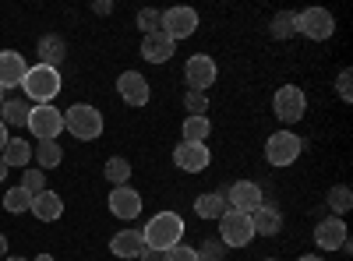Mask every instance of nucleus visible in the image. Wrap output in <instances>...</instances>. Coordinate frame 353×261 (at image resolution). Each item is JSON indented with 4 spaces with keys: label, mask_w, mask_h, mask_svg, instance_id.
<instances>
[{
    "label": "nucleus",
    "mask_w": 353,
    "mask_h": 261,
    "mask_svg": "<svg viewBox=\"0 0 353 261\" xmlns=\"http://www.w3.org/2000/svg\"><path fill=\"white\" fill-rule=\"evenodd\" d=\"M141 240H145V247L166 254L170 247L184 244V219L176 212H159L141 226Z\"/></svg>",
    "instance_id": "f257e3e1"
},
{
    "label": "nucleus",
    "mask_w": 353,
    "mask_h": 261,
    "mask_svg": "<svg viewBox=\"0 0 353 261\" xmlns=\"http://www.w3.org/2000/svg\"><path fill=\"white\" fill-rule=\"evenodd\" d=\"M21 89H25V96L32 99L36 106H50L57 96H61L64 78H61V71H57V67L32 64V67L25 71V78H21Z\"/></svg>",
    "instance_id": "f03ea898"
},
{
    "label": "nucleus",
    "mask_w": 353,
    "mask_h": 261,
    "mask_svg": "<svg viewBox=\"0 0 353 261\" xmlns=\"http://www.w3.org/2000/svg\"><path fill=\"white\" fill-rule=\"evenodd\" d=\"M64 131H71L78 141H96L106 131V121L92 103H74L71 109H64Z\"/></svg>",
    "instance_id": "7ed1b4c3"
},
{
    "label": "nucleus",
    "mask_w": 353,
    "mask_h": 261,
    "mask_svg": "<svg viewBox=\"0 0 353 261\" xmlns=\"http://www.w3.org/2000/svg\"><path fill=\"white\" fill-rule=\"evenodd\" d=\"M28 134L36 141H57L64 131V109H57L53 103L50 106H28V121H25Z\"/></svg>",
    "instance_id": "20e7f679"
},
{
    "label": "nucleus",
    "mask_w": 353,
    "mask_h": 261,
    "mask_svg": "<svg viewBox=\"0 0 353 261\" xmlns=\"http://www.w3.org/2000/svg\"><path fill=\"white\" fill-rule=\"evenodd\" d=\"M304 152V138H297L293 131H276L269 141H265V159H269V166L283 169V166H293L301 159Z\"/></svg>",
    "instance_id": "39448f33"
},
{
    "label": "nucleus",
    "mask_w": 353,
    "mask_h": 261,
    "mask_svg": "<svg viewBox=\"0 0 353 261\" xmlns=\"http://www.w3.org/2000/svg\"><path fill=\"white\" fill-rule=\"evenodd\" d=\"M251 240H254L251 216L226 209V212L219 216V244H223V247H248Z\"/></svg>",
    "instance_id": "423d86ee"
},
{
    "label": "nucleus",
    "mask_w": 353,
    "mask_h": 261,
    "mask_svg": "<svg viewBox=\"0 0 353 261\" xmlns=\"http://www.w3.org/2000/svg\"><path fill=\"white\" fill-rule=\"evenodd\" d=\"M272 113H276L283 124L304 121V113H307V96H304L301 85H283V89H276V96H272Z\"/></svg>",
    "instance_id": "0eeeda50"
},
{
    "label": "nucleus",
    "mask_w": 353,
    "mask_h": 261,
    "mask_svg": "<svg viewBox=\"0 0 353 261\" xmlns=\"http://www.w3.org/2000/svg\"><path fill=\"white\" fill-rule=\"evenodd\" d=\"M297 32L307 36V39H314V43H325L336 32V18L325 8H307V11L297 14Z\"/></svg>",
    "instance_id": "6e6552de"
},
{
    "label": "nucleus",
    "mask_w": 353,
    "mask_h": 261,
    "mask_svg": "<svg viewBox=\"0 0 353 261\" xmlns=\"http://www.w3.org/2000/svg\"><path fill=\"white\" fill-rule=\"evenodd\" d=\"M184 78H188V85L194 92H209L216 85V78H219V64L212 61L209 53H194V56H188V64H184Z\"/></svg>",
    "instance_id": "1a4fd4ad"
},
{
    "label": "nucleus",
    "mask_w": 353,
    "mask_h": 261,
    "mask_svg": "<svg viewBox=\"0 0 353 261\" xmlns=\"http://www.w3.org/2000/svg\"><path fill=\"white\" fill-rule=\"evenodd\" d=\"M223 198H226V209L244 212V216H251V212H258V209L265 205V191H261L254 180H237Z\"/></svg>",
    "instance_id": "9d476101"
},
{
    "label": "nucleus",
    "mask_w": 353,
    "mask_h": 261,
    "mask_svg": "<svg viewBox=\"0 0 353 261\" xmlns=\"http://www.w3.org/2000/svg\"><path fill=\"white\" fill-rule=\"evenodd\" d=\"M163 32L173 43L191 39L198 32V11L194 8H170V11H163Z\"/></svg>",
    "instance_id": "9b49d317"
},
{
    "label": "nucleus",
    "mask_w": 353,
    "mask_h": 261,
    "mask_svg": "<svg viewBox=\"0 0 353 261\" xmlns=\"http://www.w3.org/2000/svg\"><path fill=\"white\" fill-rule=\"evenodd\" d=\"M173 163H176V169H184V173H201V169H209L212 152H209L205 141H181L173 149Z\"/></svg>",
    "instance_id": "f8f14e48"
},
{
    "label": "nucleus",
    "mask_w": 353,
    "mask_h": 261,
    "mask_svg": "<svg viewBox=\"0 0 353 261\" xmlns=\"http://www.w3.org/2000/svg\"><path fill=\"white\" fill-rule=\"evenodd\" d=\"M117 92H121V99L128 106H145V103L152 99L149 78H145L141 71H124L121 78H117Z\"/></svg>",
    "instance_id": "ddd939ff"
},
{
    "label": "nucleus",
    "mask_w": 353,
    "mask_h": 261,
    "mask_svg": "<svg viewBox=\"0 0 353 261\" xmlns=\"http://www.w3.org/2000/svg\"><path fill=\"white\" fill-rule=\"evenodd\" d=\"M110 212H113L117 219H124V222L138 219V216H141V194H138L131 184L113 187V191H110Z\"/></svg>",
    "instance_id": "4468645a"
},
{
    "label": "nucleus",
    "mask_w": 353,
    "mask_h": 261,
    "mask_svg": "<svg viewBox=\"0 0 353 261\" xmlns=\"http://www.w3.org/2000/svg\"><path fill=\"white\" fill-rule=\"evenodd\" d=\"M346 240H350V233H346V222L339 216H329V219H321L314 226V244L321 251H339Z\"/></svg>",
    "instance_id": "2eb2a0df"
},
{
    "label": "nucleus",
    "mask_w": 353,
    "mask_h": 261,
    "mask_svg": "<svg viewBox=\"0 0 353 261\" xmlns=\"http://www.w3.org/2000/svg\"><path fill=\"white\" fill-rule=\"evenodd\" d=\"M28 64H25V56L18 50H0V89H14V85H21Z\"/></svg>",
    "instance_id": "dca6fc26"
},
{
    "label": "nucleus",
    "mask_w": 353,
    "mask_h": 261,
    "mask_svg": "<svg viewBox=\"0 0 353 261\" xmlns=\"http://www.w3.org/2000/svg\"><path fill=\"white\" fill-rule=\"evenodd\" d=\"M28 212H32L39 222H57V219L64 216V198L46 187V191L32 194V209H28Z\"/></svg>",
    "instance_id": "f3484780"
},
{
    "label": "nucleus",
    "mask_w": 353,
    "mask_h": 261,
    "mask_svg": "<svg viewBox=\"0 0 353 261\" xmlns=\"http://www.w3.org/2000/svg\"><path fill=\"white\" fill-rule=\"evenodd\" d=\"M176 53V43L166 32H152V36H141V56L149 64H166L170 56Z\"/></svg>",
    "instance_id": "a211bd4d"
},
{
    "label": "nucleus",
    "mask_w": 353,
    "mask_h": 261,
    "mask_svg": "<svg viewBox=\"0 0 353 261\" xmlns=\"http://www.w3.org/2000/svg\"><path fill=\"white\" fill-rule=\"evenodd\" d=\"M145 251V240H141V229H121V233H113V240H110V254H117V258H138Z\"/></svg>",
    "instance_id": "6ab92c4d"
},
{
    "label": "nucleus",
    "mask_w": 353,
    "mask_h": 261,
    "mask_svg": "<svg viewBox=\"0 0 353 261\" xmlns=\"http://www.w3.org/2000/svg\"><path fill=\"white\" fill-rule=\"evenodd\" d=\"M251 226H254V237H276L283 229V216L272 205H261L258 212H251Z\"/></svg>",
    "instance_id": "aec40b11"
},
{
    "label": "nucleus",
    "mask_w": 353,
    "mask_h": 261,
    "mask_svg": "<svg viewBox=\"0 0 353 261\" xmlns=\"http://www.w3.org/2000/svg\"><path fill=\"white\" fill-rule=\"evenodd\" d=\"M36 53H39V64L61 71L64 56H68V46H64V39H61V36H43V39H39V46H36Z\"/></svg>",
    "instance_id": "412c9836"
},
{
    "label": "nucleus",
    "mask_w": 353,
    "mask_h": 261,
    "mask_svg": "<svg viewBox=\"0 0 353 261\" xmlns=\"http://www.w3.org/2000/svg\"><path fill=\"white\" fill-rule=\"evenodd\" d=\"M0 159H4L8 169H25L28 159H32V145H28L25 138H8L4 152H0Z\"/></svg>",
    "instance_id": "4be33fe9"
},
{
    "label": "nucleus",
    "mask_w": 353,
    "mask_h": 261,
    "mask_svg": "<svg viewBox=\"0 0 353 261\" xmlns=\"http://www.w3.org/2000/svg\"><path fill=\"white\" fill-rule=\"evenodd\" d=\"M194 212H198L201 219H219V216L226 212L223 191H205V194H198V198H194Z\"/></svg>",
    "instance_id": "5701e85b"
},
{
    "label": "nucleus",
    "mask_w": 353,
    "mask_h": 261,
    "mask_svg": "<svg viewBox=\"0 0 353 261\" xmlns=\"http://www.w3.org/2000/svg\"><path fill=\"white\" fill-rule=\"evenodd\" d=\"M32 156H36L39 169L46 173V169H57V166H61V159H64V149H61L57 141H39L36 149H32Z\"/></svg>",
    "instance_id": "b1692460"
},
{
    "label": "nucleus",
    "mask_w": 353,
    "mask_h": 261,
    "mask_svg": "<svg viewBox=\"0 0 353 261\" xmlns=\"http://www.w3.org/2000/svg\"><path fill=\"white\" fill-rule=\"evenodd\" d=\"M103 173H106V180H110L113 187H124V184L131 180V173H134V169H131V163H128L124 156H110L106 166H103Z\"/></svg>",
    "instance_id": "393cba45"
},
{
    "label": "nucleus",
    "mask_w": 353,
    "mask_h": 261,
    "mask_svg": "<svg viewBox=\"0 0 353 261\" xmlns=\"http://www.w3.org/2000/svg\"><path fill=\"white\" fill-rule=\"evenodd\" d=\"M325 201H329V209L343 219V216L353 209V191H350L346 184H332V187H329V194H325Z\"/></svg>",
    "instance_id": "a878e982"
},
{
    "label": "nucleus",
    "mask_w": 353,
    "mask_h": 261,
    "mask_svg": "<svg viewBox=\"0 0 353 261\" xmlns=\"http://www.w3.org/2000/svg\"><path fill=\"white\" fill-rule=\"evenodd\" d=\"M0 113H4L0 121H4L8 127H25V121H28V103H25V99H4Z\"/></svg>",
    "instance_id": "bb28decb"
},
{
    "label": "nucleus",
    "mask_w": 353,
    "mask_h": 261,
    "mask_svg": "<svg viewBox=\"0 0 353 261\" xmlns=\"http://www.w3.org/2000/svg\"><path fill=\"white\" fill-rule=\"evenodd\" d=\"M28 209H32V194H28L21 184H18V187H11V191L4 194V212L21 216V212H28Z\"/></svg>",
    "instance_id": "cd10ccee"
},
{
    "label": "nucleus",
    "mask_w": 353,
    "mask_h": 261,
    "mask_svg": "<svg viewBox=\"0 0 353 261\" xmlns=\"http://www.w3.org/2000/svg\"><path fill=\"white\" fill-rule=\"evenodd\" d=\"M269 32H272V39L297 36V14H293V11H279V14L272 18V25H269Z\"/></svg>",
    "instance_id": "c85d7f7f"
},
{
    "label": "nucleus",
    "mask_w": 353,
    "mask_h": 261,
    "mask_svg": "<svg viewBox=\"0 0 353 261\" xmlns=\"http://www.w3.org/2000/svg\"><path fill=\"white\" fill-rule=\"evenodd\" d=\"M181 134H184V141H205V138L212 134V121L209 117H188L184 127H181Z\"/></svg>",
    "instance_id": "c756f323"
},
{
    "label": "nucleus",
    "mask_w": 353,
    "mask_h": 261,
    "mask_svg": "<svg viewBox=\"0 0 353 261\" xmlns=\"http://www.w3.org/2000/svg\"><path fill=\"white\" fill-rule=\"evenodd\" d=\"M138 28H141V36L163 32V11H156V8H141V11H138Z\"/></svg>",
    "instance_id": "7c9ffc66"
},
{
    "label": "nucleus",
    "mask_w": 353,
    "mask_h": 261,
    "mask_svg": "<svg viewBox=\"0 0 353 261\" xmlns=\"http://www.w3.org/2000/svg\"><path fill=\"white\" fill-rule=\"evenodd\" d=\"M21 187H25L28 194L46 191V173H43V169H21Z\"/></svg>",
    "instance_id": "2f4dec72"
},
{
    "label": "nucleus",
    "mask_w": 353,
    "mask_h": 261,
    "mask_svg": "<svg viewBox=\"0 0 353 261\" xmlns=\"http://www.w3.org/2000/svg\"><path fill=\"white\" fill-rule=\"evenodd\" d=\"M184 106H188V117H205V109H209V96H205V92H194V89H188Z\"/></svg>",
    "instance_id": "473e14b6"
},
{
    "label": "nucleus",
    "mask_w": 353,
    "mask_h": 261,
    "mask_svg": "<svg viewBox=\"0 0 353 261\" xmlns=\"http://www.w3.org/2000/svg\"><path fill=\"white\" fill-rule=\"evenodd\" d=\"M163 261H198V247H191V244H176V247H170V251L163 254Z\"/></svg>",
    "instance_id": "72a5a7b5"
},
{
    "label": "nucleus",
    "mask_w": 353,
    "mask_h": 261,
    "mask_svg": "<svg viewBox=\"0 0 353 261\" xmlns=\"http://www.w3.org/2000/svg\"><path fill=\"white\" fill-rule=\"evenodd\" d=\"M223 244L219 240H205L201 247H198V261H223Z\"/></svg>",
    "instance_id": "f704fd0d"
},
{
    "label": "nucleus",
    "mask_w": 353,
    "mask_h": 261,
    "mask_svg": "<svg viewBox=\"0 0 353 261\" xmlns=\"http://www.w3.org/2000/svg\"><path fill=\"white\" fill-rule=\"evenodd\" d=\"M336 92H339V99L343 103H350L353 99V71L346 67V71H339V78H336Z\"/></svg>",
    "instance_id": "c9c22d12"
},
{
    "label": "nucleus",
    "mask_w": 353,
    "mask_h": 261,
    "mask_svg": "<svg viewBox=\"0 0 353 261\" xmlns=\"http://www.w3.org/2000/svg\"><path fill=\"white\" fill-rule=\"evenodd\" d=\"M138 261H163V254H159V251H152V247H145V251L138 254Z\"/></svg>",
    "instance_id": "e433bc0d"
},
{
    "label": "nucleus",
    "mask_w": 353,
    "mask_h": 261,
    "mask_svg": "<svg viewBox=\"0 0 353 261\" xmlns=\"http://www.w3.org/2000/svg\"><path fill=\"white\" fill-rule=\"evenodd\" d=\"M8 138H11V134H8V124L0 121V152H4V145H8Z\"/></svg>",
    "instance_id": "4c0bfd02"
},
{
    "label": "nucleus",
    "mask_w": 353,
    "mask_h": 261,
    "mask_svg": "<svg viewBox=\"0 0 353 261\" xmlns=\"http://www.w3.org/2000/svg\"><path fill=\"white\" fill-rule=\"evenodd\" d=\"M110 11H113V4H110V0H106V4H103V0L96 4V14H110Z\"/></svg>",
    "instance_id": "58836bf2"
},
{
    "label": "nucleus",
    "mask_w": 353,
    "mask_h": 261,
    "mask_svg": "<svg viewBox=\"0 0 353 261\" xmlns=\"http://www.w3.org/2000/svg\"><path fill=\"white\" fill-rule=\"evenodd\" d=\"M4 258H8V237L0 233V261H4Z\"/></svg>",
    "instance_id": "ea45409f"
},
{
    "label": "nucleus",
    "mask_w": 353,
    "mask_h": 261,
    "mask_svg": "<svg viewBox=\"0 0 353 261\" xmlns=\"http://www.w3.org/2000/svg\"><path fill=\"white\" fill-rule=\"evenodd\" d=\"M301 261H325V258H321V254H304Z\"/></svg>",
    "instance_id": "a19ab883"
},
{
    "label": "nucleus",
    "mask_w": 353,
    "mask_h": 261,
    "mask_svg": "<svg viewBox=\"0 0 353 261\" xmlns=\"http://www.w3.org/2000/svg\"><path fill=\"white\" fill-rule=\"evenodd\" d=\"M32 261H57V258H53V254H36Z\"/></svg>",
    "instance_id": "79ce46f5"
},
{
    "label": "nucleus",
    "mask_w": 353,
    "mask_h": 261,
    "mask_svg": "<svg viewBox=\"0 0 353 261\" xmlns=\"http://www.w3.org/2000/svg\"><path fill=\"white\" fill-rule=\"evenodd\" d=\"M4 177H8V166H4V159H0V184H4Z\"/></svg>",
    "instance_id": "37998d69"
},
{
    "label": "nucleus",
    "mask_w": 353,
    "mask_h": 261,
    "mask_svg": "<svg viewBox=\"0 0 353 261\" xmlns=\"http://www.w3.org/2000/svg\"><path fill=\"white\" fill-rule=\"evenodd\" d=\"M4 99H8V96H4V89H0V106H4Z\"/></svg>",
    "instance_id": "c03bdc74"
},
{
    "label": "nucleus",
    "mask_w": 353,
    "mask_h": 261,
    "mask_svg": "<svg viewBox=\"0 0 353 261\" xmlns=\"http://www.w3.org/2000/svg\"><path fill=\"white\" fill-rule=\"evenodd\" d=\"M4 261H25V258H4Z\"/></svg>",
    "instance_id": "a18cd8bd"
},
{
    "label": "nucleus",
    "mask_w": 353,
    "mask_h": 261,
    "mask_svg": "<svg viewBox=\"0 0 353 261\" xmlns=\"http://www.w3.org/2000/svg\"><path fill=\"white\" fill-rule=\"evenodd\" d=\"M265 261H276V258H265Z\"/></svg>",
    "instance_id": "49530a36"
}]
</instances>
